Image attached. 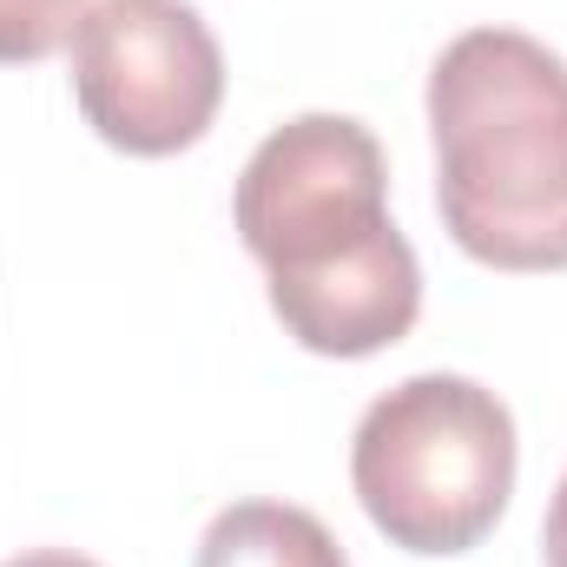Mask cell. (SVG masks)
<instances>
[{
    "mask_svg": "<svg viewBox=\"0 0 567 567\" xmlns=\"http://www.w3.org/2000/svg\"><path fill=\"white\" fill-rule=\"evenodd\" d=\"M542 555H548V567H567V475L548 502V522H542Z\"/></svg>",
    "mask_w": 567,
    "mask_h": 567,
    "instance_id": "52a82bcc",
    "label": "cell"
},
{
    "mask_svg": "<svg viewBox=\"0 0 567 567\" xmlns=\"http://www.w3.org/2000/svg\"><path fill=\"white\" fill-rule=\"evenodd\" d=\"M231 218L297 350L357 363L416 330L423 265L390 218V158L363 120L303 113L278 126L245 158Z\"/></svg>",
    "mask_w": 567,
    "mask_h": 567,
    "instance_id": "6da1fadb",
    "label": "cell"
},
{
    "mask_svg": "<svg viewBox=\"0 0 567 567\" xmlns=\"http://www.w3.org/2000/svg\"><path fill=\"white\" fill-rule=\"evenodd\" d=\"M66 66L80 120L126 158L192 152L225 106V53L192 0H93Z\"/></svg>",
    "mask_w": 567,
    "mask_h": 567,
    "instance_id": "277c9868",
    "label": "cell"
},
{
    "mask_svg": "<svg viewBox=\"0 0 567 567\" xmlns=\"http://www.w3.org/2000/svg\"><path fill=\"white\" fill-rule=\"evenodd\" d=\"M93 0H0V66H33L60 53Z\"/></svg>",
    "mask_w": 567,
    "mask_h": 567,
    "instance_id": "8992f818",
    "label": "cell"
},
{
    "mask_svg": "<svg viewBox=\"0 0 567 567\" xmlns=\"http://www.w3.org/2000/svg\"><path fill=\"white\" fill-rule=\"evenodd\" d=\"M0 567H100V561L66 555V548H33V555H13V561H0Z\"/></svg>",
    "mask_w": 567,
    "mask_h": 567,
    "instance_id": "ba28073f",
    "label": "cell"
},
{
    "mask_svg": "<svg viewBox=\"0 0 567 567\" xmlns=\"http://www.w3.org/2000/svg\"><path fill=\"white\" fill-rule=\"evenodd\" d=\"M435 212L488 271H567V60L515 27H468L429 66Z\"/></svg>",
    "mask_w": 567,
    "mask_h": 567,
    "instance_id": "7a4b0ae2",
    "label": "cell"
},
{
    "mask_svg": "<svg viewBox=\"0 0 567 567\" xmlns=\"http://www.w3.org/2000/svg\"><path fill=\"white\" fill-rule=\"evenodd\" d=\"M522 468L515 416L475 377L429 370L383 390L350 442V488L403 555H468L508 515Z\"/></svg>",
    "mask_w": 567,
    "mask_h": 567,
    "instance_id": "3957f363",
    "label": "cell"
},
{
    "mask_svg": "<svg viewBox=\"0 0 567 567\" xmlns=\"http://www.w3.org/2000/svg\"><path fill=\"white\" fill-rule=\"evenodd\" d=\"M192 567H350L337 535L290 502H231L212 515Z\"/></svg>",
    "mask_w": 567,
    "mask_h": 567,
    "instance_id": "5b68a950",
    "label": "cell"
}]
</instances>
